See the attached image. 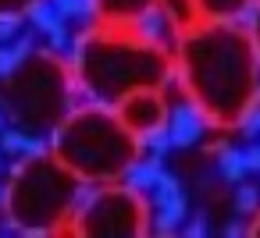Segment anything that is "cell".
I'll return each instance as SVG.
<instances>
[{"label":"cell","mask_w":260,"mask_h":238,"mask_svg":"<svg viewBox=\"0 0 260 238\" xmlns=\"http://www.w3.org/2000/svg\"><path fill=\"white\" fill-rule=\"evenodd\" d=\"M175 75L192 110L214 128H239L260 103V57L246 25L192 22L171 43Z\"/></svg>","instance_id":"6da1fadb"},{"label":"cell","mask_w":260,"mask_h":238,"mask_svg":"<svg viewBox=\"0 0 260 238\" xmlns=\"http://www.w3.org/2000/svg\"><path fill=\"white\" fill-rule=\"evenodd\" d=\"M72 71L79 93H86L93 103L114 107L136 89L168 86L175 78V61L171 47L157 43L150 32L96 25L79 39L72 54Z\"/></svg>","instance_id":"7a4b0ae2"},{"label":"cell","mask_w":260,"mask_h":238,"mask_svg":"<svg viewBox=\"0 0 260 238\" xmlns=\"http://www.w3.org/2000/svg\"><path fill=\"white\" fill-rule=\"evenodd\" d=\"M143 139H136L114 107L107 103H82L54 128L50 153L79 174L82 185H111L125 181L143 160Z\"/></svg>","instance_id":"3957f363"},{"label":"cell","mask_w":260,"mask_h":238,"mask_svg":"<svg viewBox=\"0 0 260 238\" xmlns=\"http://www.w3.org/2000/svg\"><path fill=\"white\" fill-rule=\"evenodd\" d=\"M72 61L54 50L22 54L0 75V114L22 135H54L75 107Z\"/></svg>","instance_id":"277c9868"},{"label":"cell","mask_w":260,"mask_h":238,"mask_svg":"<svg viewBox=\"0 0 260 238\" xmlns=\"http://www.w3.org/2000/svg\"><path fill=\"white\" fill-rule=\"evenodd\" d=\"M82 181L54 153H32L18 160L4 181V217L15 231L25 234H61L72 227V217L82 203Z\"/></svg>","instance_id":"5b68a950"},{"label":"cell","mask_w":260,"mask_h":238,"mask_svg":"<svg viewBox=\"0 0 260 238\" xmlns=\"http://www.w3.org/2000/svg\"><path fill=\"white\" fill-rule=\"evenodd\" d=\"M150 220L146 195L125 181H111L93 185V195H82L68 231L82 238H139L150 234Z\"/></svg>","instance_id":"8992f818"},{"label":"cell","mask_w":260,"mask_h":238,"mask_svg":"<svg viewBox=\"0 0 260 238\" xmlns=\"http://www.w3.org/2000/svg\"><path fill=\"white\" fill-rule=\"evenodd\" d=\"M164 89H168V86L136 89V93H128V96H121V100L114 103V114L121 117V125H125L136 139H143V142L157 139V135L168 128V121H171V103H168V93H164Z\"/></svg>","instance_id":"52a82bcc"},{"label":"cell","mask_w":260,"mask_h":238,"mask_svg":"<svg viewBox=\"0 0 260 238\" xmlns=\"http://www.w3.org/2000/svg\"><path fill=\"white\" fill-rule=\"evenodd\" d=\"M93 15H96V25L146 32V22L160 15V4L157 0H93Z\"/></svg>","instance_id":"ba28073f"},{"label":"cell","mask_w":260,"mask_h":238,"mask_svg":"<svg viewBox=\"0 0 260 238\" xmlns=\"http://www.w3.org/2000/svg\"><path fill=\"white\" fill-rule=\"evenodd\" d=\"M256 0H192L196 22H242Z\"/></svg>","instance_id":"9c48e42d"},{"label":"cell","mask_w":260,"mask_h":238,"mask_svg":"<svg viewBox=\"0 0 260 238\" xmlns=\"http://www.w3.org/2000/svg\"><path fill=\"white\" fill-rule=\"evenodd\" d=\"M157 4H160V15H164V22H168V25H171L175 32L196 22L192 0H157Z\"/></svg>","instance_id":"30bf717a"},{"label":"cell","mask_w":260,"mask_h":238,"mask_svg":"<svg viewBox=\"0 0 260 238\" xmlns=\"http://www.w3.org/2000/svg\"><path fill=\"white\" fill-rule=\"evenodd\" d=\"M43 0H0V22H18L25 15H32Z\"/></svg>","instance_id":"8fae6325"},{"label":"cell","mask_w":260,"mask_h":238,"mask_svg":"<svg viewBox=\"0 0 260 238\" xmlns=\"http://www.w3.org/2000/svg\"><path fill=\"white\" fill-rule=\"evenodd\" d=\"M246 32H249L253 50H256V57H260V0L253 4V11H249V25H246Z\"/></svg>","instance_id":"7c38bea8"},{"label":"cell","mask_w":260,"mask_h":238,"mask_svg":"<svg viewBox=\"0 0 260 238\" xmlns=\"http://www.w3.org/2000/svg\"><path fill=\"white\" fill-rule=\"evenodd\" d=\"M249 231H253V234H260V213L253 217V227H249Z\"/></svg>","instance_id":"4fadbf2b"}]
</instances>
